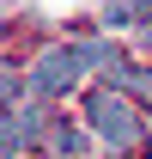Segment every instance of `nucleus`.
Listing matches in <instances>:
<instances>
[{"instance_id":"obj_1","label":"nucleus","mask_w":152,"mask_h":159,"mask_svg":"<svg viewBox=\"0 0 152 159\" xmlns=\"http://www.w3.org/2000/svg\"><path fill=\"white\" fill-rule=\"evenodd\" d=\"M116 61V43H55V49H43L31 61V92L37 98H61V92H73L79 80L91 74V67H110Z\"/></svg>"},{"instance_id":"obj_2","label":"nucleus","mask_w":152,"mask_h":159,"mask_svg":"<svg viewBox=\"0 0 152 159\" xmlns=\"http://www.w3.org/2000/svg\"><path fill=\"white\" fill-rule=\"evenodd\" d=\"M85 122H91V135L103 141V147H116V153H128L134 141H140V116H134L128 92H116V86H103V92L85 98Z\"/></svg>"},{"instance_id":"obj_3","label":"nucleus","mask_w":152,"mask_h":159,"mask_svg":"<svg viewBox=\"0 0 152 159\" xmlns=\"http://www.w3.org/2000/svg\"><path fill=\"white\" fill-rule=\"evenodd\" d=\"M37 129H43L37 110H19V104H12V110H0V159H19L24 147L37 141Z\"/></svg>"},{"instance_id":"obj_4","label":"nucleus","mask_w":152,"mask_h":159,"mask_svg":"<svg viewBox=\"0 0 152 159\" xmlns=\"http://www.w3.org/2000/svg\"><path fill=\"white\" fill-rule=\"evenodd\" d=\"M152 19V0H103V25L110 31H134Z\"/></svg>"},{"instance_id":"obj_5","label":"nucleus","mask_w":152,"mask_h":159,"mask_svg":"<svg viewBox=\"0 0 152 159\" xmlns=\"http://www.w3.org/2000/svg\"><path fill=\"white\" fill-rule=\"evenodd\" d=\"M110 80L128 92V98H152V67H134V61L116 55V61H110Z\"/></svg>"},{"instance_id":"obj_6","label":"nucleus","mask_w":152,"mask_h":159,"mask_svg":"<svg viewBox=\"0 0 152 159\" xmlns=\"http://www.w3.org/2000/svg\"><path fill=\"white\" fill-rule=\"evenodd\" d=\"M19 92H24V80L12 74V67H0V110H12V104H19Z\"/></svg>"},{"instance_id":"obj_7","label":"nucleus","mask_w":152,"mask_h":159,"mask_svg":"<svg viewBox=\"0 0 152 159\" xmlns=\"http://www.w3.org/2000/svg\"><path fill=\"white\" fill-rule=\"evenodd\" d=\"M55 147H61V153H67V159H79V153H85V141H79L73 129H61V135H55Z\"/></svg>"}]
</instances>
